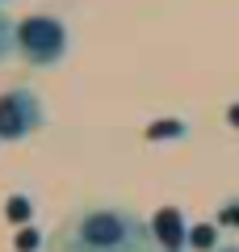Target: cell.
<instances>
[{"instance_id":"cell-1","label":"cell","mask_w":239,"mask_h":252,"mask_svg":"<svg viewBox=\"0 0 239 252\" xmlns=\"http://www.w3.org/2000/svg\"><path fill=\"white\" fill-rule=\"evenodd\" d=\"M55 252H155V235L130 210L101 206L63 227L55 235Z\"/></svg>"},{"instance_id":"cell-2","label":"cell","mask_w":239,"mask_h":252,"mask_svg":"<svg viewBox=\"0 0 239 252\" xmlns=\"http://www.w3.org/2000/svg\"><path fill=\"white\" fill-rule=\"evenodd\" d=\"M67 26L51 13H34V17L17 21V55L30 67H51L67 55Z\"/></svg>"},{"instance_id":"cell-3","label":"cell","mask_w":239,"mask_h":252,"mask_svg":"<svg viewBox=\"0 0 239 252\" xmlns=\"http://www.w3.org/2000/svg\"><path fill=\"white\" fill-rule=\"evenodd\" d=\"M46 109L38 101L34 89H9L0 93V139L4 143H17V139H30L34 130H42Z\"/></svg>"},{"instance_id":"cell-4","label":"cell","mask_w":239,"mask_h":252,"mask_svg":"<svg viewBox=\"0 0 239 252\" xmlns=\"http://www.w3.org/2000/svg\"><path fill=\"white\" fill-rule=\"evenodd\" d=\"M151 235H155V244L164 252H180L185 240H189V227H185V219H180L177 206H164L155 219H151Z\"/></svg>"},{"instance_id":"cell-5","label":"cell","mask_w":239,"mask_h":252,"mask_svg":"<svg viewBox=\"0 0 239 252\" xmlns=\"http://www.w3.org/2000/svg\"><path fill=\"white\" fill-rule=\"evenodd\" d=\"M13 51H17V21H9L4 9H0V63L9 59Z\"/></svg>"},{"instance_id":"cell-6","label":"cell","mask_w":239,"mask_h":252,"mask_svg":"<svg viewBox=\"0 0 239 252\" xmlns=\"http://www.w3.org/2000/svg\"><path fill=\"white\" fill-rule=\"evenodd\" d=\"M189 244H193V248H210L214 244V227H193V231H189Z\"/></svg>"},{"instance_id":"cell-7","label":"cell","mask_w":239,"mask_h":252,"mask_svg":"<svg viewBox=\"0 0 239 252\" xmlns=\"http://www.w3.org/2000/svg\"><path fill=\"white\" fill-rule=\"evenodd\" d=\"M9 219H13V223L30 219V202H26V198H13V202H9Z\"/></svg>"},{"instance_id":"cell-8","label":"cell","mask_w":239,"mask_h":252,"mask_svg":"<svg viewBox=\"0 0 239 252\" xmlns=\"http://www.w3.org/2000/svg\"><path fill=\"white\" fill-rule=\"evenodd\" d=\"M17 248H21V252L38 248V235H34V231H21V235H17Z\"/></svg>"},{"instance_id":"cell-9","label":"cell","mask_w":239,"mask_h":252,"mask_svg":"<svg viewBox=\"0 0 239 252\" xmlns=\"http://www.w3.org/2000/svg\"><path fill=\"white\" fill-rule=\"evenodd\" d=\"M227 118H231V122L239 126V105H231V114H227Z\"/></svg>"},{"instance_id":"cell-10","label":"cell","mask_w":239,"mask_h":252,"mask_svg":"<svg viewBox=\"0 0 239 252\" xmlns=\"http://www.w3.org/2000/svg\"><path fill=\"white\" fill-rule=\"evenodd\" d=\"M227 252H235V248H227Z\"/></svg>"}]
</instances>
